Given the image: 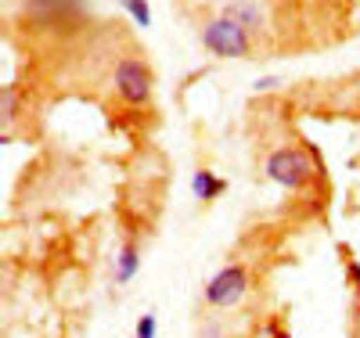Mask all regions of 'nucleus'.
Here are the masks:
<instances>
[{
  "label": "nucleus",
  "mask_w": 360,
  "mask_h": 338,
  "mask_svg": "<svg viewBox=\"0 0 360 338\" xmlns=\"http://www.w3.org/2000/svg\"><path fill=\"white\" fill-rule=\"evenodd\" d=\"M141 270V256H137V245L127 241L123 249H119V259H115V285H130Z\"/></svg>",
  "instance_id": "7"
},
{
  "label": "nucleus",
  "mask_w": 360,
  "mask_h": 338,
  "mask_svg": "<svg viewBox=\"0 0 360 338\" xmlns=\"http://www.w3.org/2000/svg\"><path fill=\"white\" fill-rule=\"evenodd\" d=\"M256 338H281V334H278L274 327H270V324H266V327H259V331H256Z\"/></svg>",
  "instance_id": "12"
},
{
  "label": "nucleus",
  "mask_w": 360,
  "mask_h": 338,
  "mask_svg": "<svg viewBox=\"0 0 360 338\" xmlns=\"http://www.w3.org/2000/svg\"><path fill=\"white\" fill-rule=\"evenodd\" d=\"M112 83H115V94L123 98L127 105H148V101H152L155 76H152V69H148V61H141V58H119L115 69H112Z\"/></svg>",
  "instance_id": "3"
},
{
  "label": "nucleus",
  "mask_w": 360,
  "mask_h": 338,
  "mask_svg": "<svg viewBox=\"0 0 360 338\" xmlns=\"http://www.w3.org/2000/svg\"><path fill=\"white\" fill-rule=\"evenodd\" d=\"M278 83H281L278 76H263V79H256V83H252V90H256V94H259V90H274Z\"/></svg>",
  "instance_id": "11"
},
{
  "label": "nucleus",
  "mask_w": 360,
  "mask_h": 338,
  "mask_svg": "<svg viewBox=\"0 0 360 338\" xmlns=\"http://www.w3.org/2000/svg\"><path fill=\"white\" fill-rule=\"evenodd\" d=\"M18 108H22V94H18L15 83H8L4 90H0V112H4V122H15Z\"/></svg>",
  "instance_id": "9"
},
{
  "label": "nucleus",
  "mask_w": 360,
  "mask_h": 338,
  "mask_svg": "<svg viewBox=\"0 0 360 338\" xmlns=\"http://www.w3.org/2000/svg\"><path fill=\"white\" fill-rule=\"evenodd\" d=\"M224 18L238 22L252 37L266 33V15H263V8L256 4V0H227V4H224Z\"/></svg>",
  "instance_id": "5"
},
{
  "label": "nucleus",
  "mask_w": 360,
  "mask_h": 338,
  "mask_svg": "<svg viewBox=\"0 0 360 338\" xmlns=\"http://www.w3.org/2000/svg\"><path fill=\"white\" fill-rule=\"evenodd\" d=\"M191 191H195L198 202H213V198H220L227 191V180L217 176V173H209V169H198L191 176Z\"/></svg>",
  "instance_id": "6"
},
{
  "label": "nucleus",
  "mask_w": 360,
  "mask_h": 338,
  "mask_svg": "<svg viewBox=\"0 0 360 338\" xmlns=\"http://www.w3.org/2000/svg\"><path fill=\"white\" fill-rule=\"evenodd\" d=\"M155 331H159V320H155V313H144V317L137 320V331H134V338H155Z\"/></svg>",
  "instance_id": "10"
},
{
  "label": "nucleus",
  "mask_w": 360,
  "mask_h": 338,
  "mask_svg": "<svg viewBox=\"0 0 360 338\" xmlns=\"http://www.w3.org/2000/svg\"><path fill=\"white\" fill-rule=\"evenodd\" d=\"M202 44L217 58H252V33H245L242 25L224 15L202 25Z\"/></svg>",
  "instance_id": "2"
},
{
  "label": "nucleus",
  "mask_w": 360,
  "mask_h": 338,
  "mask_svg": "<svg viewBox=\"0 0 360 338\" xmlns=\"http://www.w3.org/2000/svg\"><path fill=\"white\" fill-rule=\"evenodd\" d=\"M202 295H205V302L213 306V310H231V306L245 302V295H249V270L242 263H231V266L217 270L213 278L205 281Z\"/></svg>",
  "instance_id": "4"
},
{
  "label": "nucleus",
  "mask_w": 360,
  "mask_h": 338,
  "mask_svg": "<svg viewBox=\"0 0 360 338\" xmlns=\"http://www.w3.org/2000/svg\"><path fill=\"white\" fill-rule=\"evenodd\" d=\"M314 173H317V166L307 159L303 148H274L266 155V176L288 191H303L314 180Z\"/></svg>",
  "instance_id": "1"
},
{
  "label": "nucleus",
  "mask_w": 360,
  "mask_h": 338,
  "mask_svg": "<svg viewBox=\"0 0 360 338\" xmlns=\"http://www.w3.org/2000/svg\"><path fill=\"white\" fill-rule=\"evenodd\" d=\"M119 8H123V11L134 18L137 29H148V25H152V4H148V0H119Z\"/></svg>",
  "instance_id": "8"
}]
</instances>
